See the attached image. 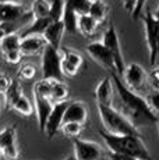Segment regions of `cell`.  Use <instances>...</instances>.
Returning <instances> with one entry per match:
<instances>
[{
    "instance_id": "obj_26",
    "label": "cell",
    "mask_w": 159,
    "mask_h": 160,
    "mask_svg": "<svg viewBox=\"0 0 159 160\" xmlns=\"http://www.w3.org/2000/svg\"><path fill=\"white\" fill-rule=\"evenodd\" d=\"M52 24L50 18H35L32 20L31 25L27 28V31L21 36H28V35H44L48 27Z\"/></svg>"
},
{
    "instance_id": "obj_12",
    "label": "cell",
    "mask_w": 159,
    "mask_h": 160,
    "mask_svg": "<svg viewBox=\"0 0 159 160\" xmlns=\"http://www.w3.org/2000/svg\"><path fill=\"white\" fill-rule=\"evenodd\" d=\"M69 102L70 100L62 102V103H56L53 106V110H52L50 116H49V118L46 121V127H45V131H44L49 139L54 138V135L62 130V125L64 121V113H66Z\"/></svg>"
},
{
    "instance_id": "obj_8",
    "label": "cell",
    "mask_w": 159,
    "mask_h": 160,
    "mask_svg": "<svg viewBox=\"0 0 159 160\" xmlns=\"http://www.w3.org/2000/svg\"><path fill=\"white\" fill-rule=\"evenodd\" d=\"M85 50H87L88 56L92 58L96 64H99L103 70H106L108 72H117L116 71V63L115 58H113L112 53L108 50L105 45L102 43V41H95L91 42L85 46Z\"/></svg>"
},
{
    "instance_id": "obj_3",
    "label": "cell",
    "mask_w": 159,
    "mask_h": 160,
    "mask_svg": "<svg viewBox=\"0 0 159 160\" xmlns=\"http://www.w3.org/2000/svg\"><path fill=\"white\" fill-rule=\"evenodd\" d=\"M96 107L106 132L115 135H140V130H137L130 120L115 106L96 104Z\"/></svg>"
},
{
    "instance_id": "obj_25",
    "label": "cell",
    "mask_w": 159,
    "mask_h": 160,
    "mask_svg": "<svg viewBox=\"0 0 159 160\" xmlns=\"http://www.w3.org/2000/svg\"><path fill=\"white\" fill-rule=\"evenodd\" d=\"M32 18H50V2L49 0H33L31 4Z\"/></svg>"
},
{
    "instance_id": "obj_13",
    "label": "cell",
    "mask_w": 159,
    "mask_h": 160,
    "mask_svg": "<svg viewBox=\"0 0 159 160\" xmlns=\"http://www.w3.org/2000/svg\"><path fill=\"white\" fill-rule=\"evenodd\" d=\"M21 46L20 50L23 56H38L42 54L45 48L48 46L46 39L44 35H28V36H21Z\"/></svg>"
},
{
    "instance_id": "obj_15",
    "label": "cell",
    "mask_w": 159,
    "mask_h": 160,
    "mask_svg": "<svg viewBox=\"0 0 159 160\" xmlns=\"http://www.w3.org/2000/svg\"><path fill=\"white\" fill-rule=\"evenodd\" d=\"M113 96H115V84H113L112 75H108L100 79L95 88L96 104L113 106Z\"/></svg>"
},
{
    "instance_id": "obj_35",
    "label": "cell",
    "mask_w": 159,
    "mask_h": 160,
    "mask_svg": "<svg viewBox=\"0 0 159 160\" xmlns=\"http://www.w3.org/2000/svg\"><path fill=\"white\" fill-rule=\"evenodd\" d=\"M149 75V84H151L152 91L159 92V66H155L151 70V72H148Z\"/></svg>"
},
{
    "instance_id": "obj_6",
    "label": "cell",
    "mask_w": 159,
    "mask_h": 160,
    "mask_svg": "<svg viewBox=\"0 0 159 160\" xmlns=\"http://www.w3.org/2000/svg\"><path fill=\"white\" fill-rule=\"evenodd\" d=\"M144 28H145V41L148 48V58L151 66H156V41L159 35V21L155 18L154 13L149 10L145 11L142 17Z\"/></svg>"
},
{
    "instance_id": "obj_7",
    "label": "cell",
    "mask_w": 159,
    "mask_h": 160,
    "mask_svg": "<svg viewBox=\"0 0 159 160\" xmlns=\"http://www.w3.org/2000/svg\"><path fill=\"white\" fill-rule=\"evenodd\" d=\"M102 43L108 48V50L112 53L113 58L116 63V71L119 75H121L126 68V61H124L123 52H121V45H120V38L116 31L115 25H109L108 29L103 32L102 36Z\"/></svg>"
},
{
    "instance_id": "obj_5",
    "label": "cell",
    "mask_w": 159,
    "mask_h": 160,
    "mask_svg": "<svg viewBox=\"0 0 159 160\" xmlns=\"http://www.w3.org/2000/svg\"><path fill=\"white\" fill-rule=\"evenodd\" d=\"M41 56H42V61H41L42 79L63 81L64 75L62 71V54H60L59 49H54L50 45H48Z\"/></svg>"
},
{
    "instance_id": "obj_20",
    "label": "cell",
    "mask_w": 159,
    "mask_h": 160,
    "mask_svg": "<svg viewBox=\"0 0 159 160\" xmlns=\"http://www.w3.org/2000/svg\"><path fill=\"white\" fill-rule=\"evenodd\" d=\"M98 27H99V22L96 20H94L90 14L80 15L78 17V32L82 36L90 38V36L95 35Z\"/></svg>"
},
{
    "instance_id": "obj_19",
    "label": "cell",
    "mask_w": 159,
    "mask_h": 160,
    "mask_svg": "<svg viewBox=\"0 0 159 160\" xmlns=\"http://www.w3.org/2000/svg\"><path fill=\"white\" fill-rule=\"evenodd\" d=\"M70 96L69 87L64 81H52V89H50V100L53 104L67 102Z\"/></svg>"
},
{
    "instance_id": "obj_4",
    "label": "cell",
    "mask_w": 159,
    "mask_h": 160,
    "mask_svg": "<svg viewBox=\"0 0 159 160\" xmlns=\"http://www.w3.org/2000/svg\"><path fill=\"white\" fill-rule=\"evenodd\" d=\"M121 81L130 91L136 92L137 95L142 98H146L152 92L151 84H149V75L137 63H128L126 64L123 74L120 75Z\"/></svg>"
},
{
    "instance_id": "obj_16",
    "label": "cell",
    "mask_w": 159,
    "mask_h": 160,
    "mask_svg": "<svg viewBox=\"0 0 159 160\" xmlns=\"http://www.w3.org/2000/svg\"><path fill=\"white\" fill-rule=\"evenodd\" d=\"M54 104L52 103V100H49L48 98H42V96H36L33 95V107H35V114L38 118V127L42 132L45 131L46 127V121L50 116L52 110H53Z\"/></svg>"
},
{
    "instance_id": "obj_44",
    "label": "cell",
    "mask_w": 159,
    "mask_h": 160,
    "mask_svg": "<svg viewBox=\"0 0 159 160\" xmlns=\"http://www.w3.org/2000/svg\"><path fill=\"white\" fill-rule=\"evenodd\" d=\"M158 66H159V64H158Z\"/></svg>"
},
{
    "instance_id": "obj_2",
    "label": "cell",
    "mask_w": 159,
    "mask_h": 160,
    "mask_svg": "<svg viewBox=\"0 0 159 160\" xmlns=\"http://www.w3.org/2000/svg\"><path fill=\"white\" fill-rule=\"evenodd\" d=\"M99 135L108 148V152L128 155L138 160H152L141 135H115L105 130H100Z\"/></svg>"
},
{
    "instance_id": "obj_23",
    "label": "cell",
    "mask_w": 159,
    "mask_h": 160,
    "mask_svg": "<svg viewBox=\"0 0 159 160\" xmlns=\"http://www.w3.org/2000/svg\"><path fill=\"white\" fill-rule=\"evenodd\" d=\"M21 35L14 32H10L0 41V50L2 53H7V52H13V50H20L21 46Z\"/></svg>"
},
{
    "instance_id": "obj_9",
    "label": "cell",
    "mask_w": 159,
    "mask_h": 160,
    "mask_svg": "<svg viewBox=\"0 0 159 160\" xmlns=\"http://www.w3.org/2000/svg\"><path fill=\"white\" fill-rule=\"evenodd\" d=\"M73 148L75 160H105L103 149L94 141L77 138L73 139Z\"/></svg>"
},
{
    "instance_id": "obj_24",
    "label": "cell",
    "mask_w": 159,
    "mask_h": 160,
    "mask_svg": "<svg viewBox=\"0 0 159 160\" xmlns=\"http://www.w3.org/2000/svg\"><path fill=\"white\" fill-rule=\"evenodd\" d=\"M109 14V4L105 0H92V4H91V10H90V15L96 20L98 22H103L106 20Z\"/></svg>"
},
{
    "instance_id": "obj_10",
    "label": "cell",
    "mask_w": 159,
    "mask_h": 160,
    "mask_svg": "<svg viewBox=\"0 0 159 160\" xmlns=\"http://www.w3.org/2000/svg\"><path fill=\"white\" fill-rule=\"evenodd\" d=\"M0 155L6 160H18L20 149L17 143L16 127L10 125L0 131Z\"/></svg>"
},
{
    "instance_id": "obj_14",
    "label": "cell",
    "mask_w": 159,
    "mask_h": 160,
    "mask_svg": "<svg viewBox=\"0 0 159 160\" xmlns=\"http://www.w3.org/2000/svg\"><path fill=\"white\" fill-rule=\"evenodd\" d=\"M88 120V106L81 100H70L64 113V122H78L85 125Z\"/></svg>"
},
{
    "instance_id": "obj_27",
    "label": "cell",
    "mask_w": 159,
    "mask_h": 160,
    "mask_svg": "<svg viewBox=\"0 0 159 160\" xmlns=\"http://www.w3.org/2000/svg\"><path fill=\"white\" fill-rule=\"evenodd\" d=\"M146 0H123V7L134 20H138L142 15Z\"/></svg>"
},
{
    "instance_id": "obj_37",
    "label": "cell",
    "mask_w": 159,
    "mask_h": 160,
    "mask_svg": "<svg viewBox=\"0 0 159 160\" xmlns=\"http://www.w3.org/2000/svg\"><path fill=\"white\" fill-rule=\"evenodd\" d=\"M108 159L109 160H138L133 156H128V155H120V153H112L108 152Z\"/></svg>"
},
{
    "instance_id": "obj_28",
    "label": "cell",
    "mask_w": 159,
    "mask_h": 160,
    "mask_svg": "<svg viewBox=\"0 0 159 160\" xmlns=\"http://www.w3.org/2000/svg\"><path fill=\"white\" fill-rule=\"evenodd\" d=\"M64 4L78 15H85L90 14L92 0H64Z\"/></svg>"
},
{
    "instance_id": "obj_41",
    "label": "cell",
    "mask_w": 159,
    "mask_h": 160,
    "mask_svg": "<svg viewBox=\"0 0 159 160\" xmlns=\"http://www.w3.org/2000/svg\"><path fill=\"white\" fill-rule=\"evenodd\" d=\"M154 15H155V18H156V20L159 21V6H158V8H156V11H155V13H154Z\"/></svg>"
},
{
    "instance_id": "obj_36",
    "label": "cell",
    "mask_w": 159,
    "mask_h": 160,
    "mask_svg": "<svg viewBox=\"0 0 159 160\" xmlns=\"http://www.w3.org/2000/svg\"><path fill=\"white\" fill-rule=\"evenodd\" d=\"M11 84H13V79L6 74L0 72V95H4L8 91V88L11 87Z\"/></svg>"
},
{
    "instance_id": "obj_43",
    "label": "cell",
    "mask_w": 159,
    "mask_h": 160,
    "mask_svg": "<svg viewBox=\"0 0 159 160\" xmlns=\"http://www.w3.org/2000/svg\"><path fill=\"white\" fill-rule=\"evenodd\" d=\"M0 156H2V155H0Z\"/></svg>"
},
{
    "instance_id": "obj_1",
    "label": "cell",
    "mask_w": 159,
    "mask_h": 160,
    "mask_svg": "<svg viewBox=\"0 0 159 160\" xmlns=\"http://www.w3.org/2000/svg\"><path fill=\"white\" fill-rule=\"evenodd\" d=\"M110 75L113 78V84H115V89L117 92L119 100H120V107H121L120 112L130 120L131 124L137 130L156 124L159 121V117L152 112V109L149 107L145 98L130 91L123 84V81H121L120 75L117 72H113Z\"/></svg>"
},
{
    "instance_id": "obj_17",
    "label": "cell",
    "mask_w": 159,
    "mask_h": 160,
    "mask_svg": "<svg viewBox=\"0 0 159 160\" xmlns=\"http://www.w3.org/2000/svg\"><path fill=\"white\" fill-rule=\"evenodd\" d=\"M25 15L24 6L17 3H0V24H13Z\"/></svg>"
},
{
    "instance_id": "obj_40",
    "label": "cell",
    "mask_w": 159,
    "mask_h": 160,
    "mask_svg": "<svg viewBox=\"0 0 159 160\" xmlns=\"http://www.w3.org/2000/svg\"><path fill=\"white\" fill-rule=\"evenodd\" d=\"M0 3H17V4H20L21 0H0Z\"/></svg>"
},
{
    "instance_id": "obj_22",
    "label": "cell",
    "mask_w": 159,
    "mask_h": 160,
    "mask_svg": "<svg viewBox=\"0 0 159 160\" xmlns=\"http://www.w3.org/2000/svg\"><path fill=\"white\" fill-rule=\"evenodd\" d=\"M78 17L80 15L77 13L69 8L64 4V11H63V17H62V22L64 25V29L69 33H75L78 32Z\"/></svg>"
},
{
    "instance_id": "obj_34",
    "label": "cell",
    "mask_w": 159,
    "mask_h": 160,
    "mask_svg": "<svg viewBox=\"0 0 159 160\" xmlns=\"http://www.w3.org/2000/svg\"><path fill=\"white\" fill-rule=\"evenodd\" d=\"M2 56L8 64H20L21 58H23V53H21V50H13L7 52V53H2Z\"/></svg>"
},
{
    "instance_id": "obj_38",
    "label": "cell",
    "mask_w": 159,
    "mask_h": 160,
    "mask_svg": "<svg viewBox=\"0 0 159 160\" xmlns=\"http://www.w3.org/2000/svg\"><path fill=\"white\" fill-rule=\"evenodd\" d=\"M10 32H14L10 24H0V41H2V39Z\"/></svg>"
},
{
    "instance_id": "obj_21",
    "label": "cell",
    "mask_w": 159,
    "mask_h": 160,
    "mask_svg": "<svg viewBox=\"0 0 159 160\" xmlns=\"http://www.w3.org/2000/svg\"><path fill=\"white\" fill-rule=\"evenodd\" d=\"M10 109H13L16 113L24 116V117H29L35 113V107H33V103L25 95H21L20 98L10 106Z\"/></svg>"
},
{
    "instance_id": "obj_31",
    "label": "cell",
    "mask_w": 159,
    "mask_h": 160,
    "mask_svg": "<svg viewBox=\"0 0 159 160\" xmlns=\"http://www.w3.org/2000/svg\"><path fill=\"white\" fill-rule=\"evenodd\" d=\"M64 11L63 0H50V20L52 21H62Z\"/></svg>"
},
{
    "instance_id": "obj_39",
    "label": "cell",
    "mask_w": 159,
    "mask_h": 160,
    "mask_svg": "<svg viewBox=\"0 0 159 160\" xmlns=\"http://www.w3.org/2000/svg\"><path fill=\"white\" fill-rule=\"evenodd\" d=\"M159 64V35H158V41H156V66Z\"/></svg>"
},
{
    "instance_id": "obj_33",
    "label": "cell",
    "mask_w": 159,
    "mask_h": 160,
    "mask_svg": "<svg viewBox=\"0 0 159 160\" xmlns=\"http://www.w3.org/2000/svg\"><path fill=\"white\" fill-rule=\"evenodd\" d=\"M145 99H146V102H148L149 107L152 109V112L159 117V92L152 91Z\"/></svg>"
},
{
    "instance_id": "obj_32",
    "label": "cell",
    "mask_w": 159,
    "mask_h": 160,
    "mask_svg": "<svg viewBox=\"0 0 159 160\" xmlns=\"http://www.w3.org/2000/svg\"><path fill=\"white\" fill-rule=\"evenodd\" d=\"M18 75L20 78L25 79V81H29V79H33L36 75V67L31 63H24L21 64V67L18 68Z\"/></svg>"
},
{
    "instance_id": "obj_29",
    "label": "cell",
    "mask_w": 159,
    "mask_h": 160,
    "mask_svg": "<svg viewBox=\"0 0 159 160\" xmlns=\"http://www.w3.org/2000/svg\"><path fill=\"white\" fill-rule=\"evenodd\" d=\"M82 130H84V125L82 124H78V122H64L62 125V134L64 137L70 138V139H77L81 135Z\"/></svg>"
},
{
    "instance_id": "obj_30",
    "label": "cell",
    "mask_w": 159,
    "mask_h": 160,
    "mask_svg": "<svg viewBox=\"0 0 159 160\" xmlns=\"http://www.w3.org/2000/svg\"><path fill=\"white\" fill-rule=\"evenodd\" d=\"M23 93V89L20 87V82L17 81V79H13V84H11V87L8 88V91L4 93V100H6V106L10 107L11 104H13L18 98L21 96Z\"/></svg>"
},
{
    "instance_id": "obj_18",
    "label": "cell",
    "mask_w": 159,
    "mask_h": 160,
    "mask_svg": "<svg viewBox=\"0 0 159 160\" xmlns=\"http://www.w3.org/2000/svg\"><path fill=\"white\" fill-rule=\"evenodd\" d=\"M66 32L64 25L62 21H52V24L48 27V29L45 31L44 38L46 39L48 45H50L54 49H62V39L63 35Z\"/></svg>"
},
{
    "instance_id": "obj_42",
    "label": "cell",
    "mask_w": 159,
    "mask_h": 160,
    "mask_svg": "<svg viewBox=\"0 0 159 160\" xmlns=\"http://www.w3.org/2000/svg\"><path fill=\"white\" fill-rule=\"evenodd\" d=\"M156 127H158V131H159V121L156 122Z\"/></svg>"
},
{
    "instance_id": "obj_11",
    "label": "cell",
    "mask_w": 159,
    "mask_h": 160,
    "mask_svg": "<svg viewBox=\"0 0 159 160\" xmlns=\"http://www.w3.org/2000/svg\"><path fill=\"white\" fill-rule=\"evenodd\" d=\"M60 54H62V71L63 75L67 78H74L81 70L82 63H84V57L78 50L70 48H62L60 49Z\"/></svg>"
}]
</instances>
